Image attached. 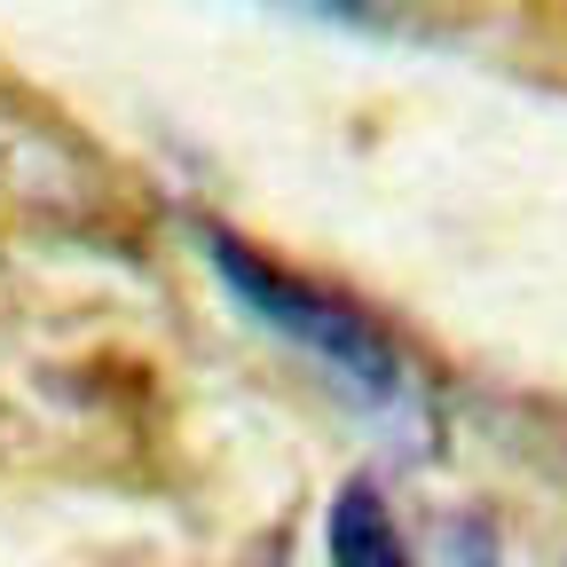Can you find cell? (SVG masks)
<instances>
[{"mask_svg": "<svg viewBox=\"0 0 567 567\" xmlns=\"http://www.w3.org/2000/svg\"><path fill=\"white\" fill-rule=\"evenodd\" d=\"M197 245H205L213 276H221L276 339H292L363 417L402 425V434L417 425V434H425V379L410 371V354H402L363 308H354V300L323 292V284L276 268V260H260V252H252L245 237H229V229H197Z\"/></svg>", "mask_w": 567, "mask_h": 567, "instance_id": "obj_1", "label": "cell"}, {"mask_svg": "<svg viewBox=\"0 0 567 567\" xmlns=\"http://www.w3.org/2000/svg\"><path fill=\"white\" fill-rule=\"evenodd\" d=\"M331 559L339 567H410V536L394 520V505L379 496V481H347L331 505Z\"/></svg>", "mask_w": 567, "mask_h": 567, "instance_id": "obj_2", "label": "cell"}, {"mask_svg": "<svg viewBox=\"0 0 567 567\" xmlns=\"http://www.w3.org/2000/svg\"><path fill=\"white\" fill-rule=\"evenodd\" d=\"M284 9H316V17H331V24H379L386 0H284Z\"/></svg>", "mask_w": 567, "mask_h": 567, "instance_id": "obj_3", "label": "cell"}]
</instances>
